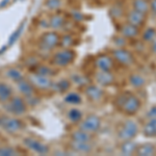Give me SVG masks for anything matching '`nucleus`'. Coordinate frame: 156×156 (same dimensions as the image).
I'll return each instance as SVG.
<instances>
[{
	"instance_id": "1",
	"label": "nucleus",
	"mask_w": 156,
	"mask_h": 156,
	"mask_svg": "<svg viewBox=\"0 0 156 156\" xmlns=\"http://www.w3.org/2000/svg\"><path fill=\"white\" fill-rule=\"evenodd\" d=\"M76 58V53L71 48H59L55 50L50 59V65L56 69L67 68Z\"/></svg>"
},
{
	"instance_id": "2",
	"label": "nucleus",
	"mask_w": 156,
	"mask_h": 156,
	"mask_svg": "<svg viewBox=\"0 0 156 156\" xmlns=\"http://www.w3.org/2000/svg\"><path fill=\"white\" fill-rule=\"evenodd\" d=\"M60 34L56 30L45 31L40 36L37 41V48L42 52H51L59 47Z\"/></svg>"
},
{
	"instance_id": "3",
	"label": "nucleus",
	"mask_w": 156,
	"mask_h": 156,
	"mask_svg": "<svg viewBox=\"0 0 156 156\" xmlns=\"http://www.w3.org/2000/svg\"><path fill=\"white\" fill-rule=\"evenodd\" d=\"M3 109L6 114L14 117H21L25 115L28 109V105L21 95H12L11 99L5 103H3Z\"/></svg>"
},
{
	"instance_id": "4",
	"label": "nucleus",
	"mask_w": 156,
	"mask_h": 156,
	"mask_svg": "<svg viewBox=\"0 0 156 156\" xmlns=\"http://www.w3.org/2000/svg\"><path fill=\"white\" fill-rule=\"evenodd\" d=\"M27 79L31 82L37 92H48V90H51L52 87H53L54 81L52 77L37 74L36 72L29 73Z\"/></svg>"
},
{
	"instance_id": "5",
	"label": "nucleus",
	"mask_w": 156,
	"mask_h": 156,
	"mask_svg": "<svg viewBox=\"0 0 156 156\" xmlns=\"http://www.w3.org/2000/svg\"><path fill=\"white\" fill-rule=\"evenodd\" d=\"M23 126V122L18 117H14V115L2 117L1 124H0V127L3 129V131H5L9 134H17V133L21 132Z\"/></svg>"
},
{
	"instance_id": "6",
	"label": "nucleus",
	"mask_w": 156,
	"mask_h": 156,
	"mask_svg": "<svg viewBox=\"0 0 156 156\" xmlns=\"http://www.w3.org/2000/svg\"><path fill=\"white\" fill-rule=\"evenodd\" d=\"M140 100L131 93H125L124 100L121 104L120 110L128 115H133L140 110Z\"/></svg>"
},
{
	"instance_id": "7",
	"label": "nucleus",
	"mask_w": 156,
	"mask_h": 156,
	"mask_svg": "<svg viewBox=\"0 0 156 156\" xmlns=\"http://www.w3.org/2000/svg\"><path fill=\"white\" fill-rule=\"evenodd\" d=\"M78 128L89 133H95L101 128V119L97 115L90 114L85 118H82L78 123Z\"/></svg>"
},
{
	"instance_id": "8",
	"label": "nucleus",
	"mask_w": 156,
	"mask_h": 156,
	"mask_svg": "<svg viewBox=\"0 0 156 156\" xmlns=\"http://www.w3.org/2000/svg\"><path fill=\"white\" fill-rule=\"evenodd\" d=\"M138 133L137 124L132 120H127L123 123L122 127L118 132V136L122 140H129L134 138Z\"/></svg>"
},
{
	"instance_id": "9",
	"label": "nucleus",
	"mask_w": 156,
	"mask_h": 156,
	"mask_svg": "<svg viewBox=\"0 0 156 156\" xmlns=\"http://www.w3.org/2000/svg\"><path fill=\"white\" fill-rule=\"evenodd\" d=\"M23 145L26 149L30 150L40 155H45L49 152V148L47 145L43 144L41 140H37L34 137H26L23 140Z\"/></svg>"
},
{
	"instance_id": "10",
	"label": "nucleus",
	"mask_w": 156,
	"mask_h": 156,
	"mask_svg": "<svg viewBox=\"0 0 156 156\" xmlns=\"http://www.w3.org/2000/svg\"><path fill=\"white\" fill-rule=\"evenodd\" d=\"M112 57H114L120 65H122V66L129 67V66H131V65H133V62H134V57H133L132 53L126 49L117 48V49L112 50Z\"/></svg>"
},
{
	"instance_id": "11",
	"label": "nucleus",
	"mask_w": 156,
	"mask_h": 156,
	"mask_svg": "<svg viewBox=\"0 0 156 156\" xmlns=\"http://www.w3.org/2000/svg\"><path fill=\"white\" fill-rule=\"evenodd\" d=\"M15 84H16L17 90L19 92V95H21L23 98L30 97L32 95H36L37 93V90L34 89V87L32 85L31 82L27 79V77H23L19 81H17Z\"/></svg>"
},
{
	"instance_id": "12",
	"label": "nucleus",
	"mask_w": 156,
	"mask_h": 156,
	"mask_svg": "<svg viewBox=\"0 0 156 156\" xmlns=\"http://www.w3.org/2000/svg\"><path fill=\"white\" fill-rule=\"evenodd\" d=\"M84 94L92 102H98L104 97V90L100 85L87 84L84 87Z\"/></svg>"
},
{
	"instance_id": "13",
	"label": "nucleus",
	"mask_w": 156,
	"mask_h": 156,
	"mask_svg": "<svg viewBox=\"0 0 156 156\" xmlns=\"http://www.w3.org/2000/svg\"><path fill=\"white\" fill-rule=\"evenodd\" d=\"M95 80L100 87H110L115 83V77L112 71L98 70V72H96V74H95Z\"/></svg>"
},
{
	"instance_id": "14",
	"label": "nucleus",
	"mask_w": 156,
	"mask_h": 156,
	"mask_svg": "<svg viewBox=\"0 0 156 156\" xmlns=\"http://www.w3.org/2000/svg\"><path fill=\"white\" fill-rule=\"evenodd\" d=\"M48 27L52 30H60L67 25V18L60 12H53L48 18Z\"/></svg>"
},
{
	"instance_id": "15",
	"label": "nucleus",
	"mask_w": 156,
	"mask_h": 156,
	"mask_svg": "<svg viewBox=\"0 0 156 156\" xmlns=\"http://www.w3.org/2000/svg\"><path fill=\"white\" fill-rule=\"evenodd\" d=\"M95 66L98 70L102 71H112V68L115 67V62L110 56L105 54H101L96 57L95 59Z\"/></svg>"
},
{
	"instance_id": "16",
	"label": "nucleus",
	"mask_w": 156,
	"mask_h": 156,
	"mask_svg": "<svg viewBox=\"0 0 156 156\" xmlns=\"http://www.w3.org/2000/svg\"><path fill=\"white\" fill-rule=\"evenodd\" d=\"M70 148L76 153L80 154H87L93 151V145L90 142H72L70 144Z\"/></svg>"
},
{
	"instance_id": "17",
	"label": "nucleus",
	"mask_w": 156,
	"mask_h": 156,
	"mask_svg": "<svg viewBox=\"0 0 156 156\" xmlns=\"http://www.w3.org/2000/svg\"><path fill=\"white\" fill-rule=\"evenodd\" d=\"M127 21H128V23L134 25V26H136V27H140V26H142V25H144V23H145L146 15L142 14V12H138L133 9V11L128 12Z\"/></svg>"
},
{
	"instance_id": "18",
	"label": "nucleus",
	"mask_w": 156,
	"mask_h": 156,
	"mask_svg": "<svg viewBox=\"0 0 156 156\" xmlns=\"http://www.w3.org/2000/svg\"><path fill=\"white\" fill-rule=\"evenodd\" d=\"M120 32L122 34V37H124L125 39H133V37H136L140 34L138 31V27L134 26V25L127 23L123 24L122 27L120 29Z\"/></svg>"
},
{
	"instance_id": "19",
	"label": "nucleus",
	"mask_w": 156,
	"mask_h": 156,
	"mask_svg": "<svg viewBox=\"0 0 156 156\" xmlns=\"http://www.w3.org/2000/svg\"><path fill=\"white\" fill-rule=\"evenodd\" d=\"M70 138H71L72 142H90L93 140V135L92 133H89L78 128L77 130H74V131L71 132Z\"/></svg>"
},
{
	"instance_id": "20",
	"label": "nucleus",
	"mask_w": 156,
	"mask_h": 156,
	"mask_svg": "<svg viewBox=\"0 0 156 156\" xmlns=\"http://www.w3.org/2000/svg\"><path fill=\"white\" fill-rule=\"evenodd\" d=\"M14 95V90L9 83L4 81H0V103H5L9 101Z\"/></svg>"
},
{
	"instance_id": "21",
	"label": "nucleus",
	"mask_w": 156,
	"mask_h": 156,
	"mask_svg": "<svg viewBox=\"0 0 156 156\" xmlns=\"http://www.w3.org/2000/svg\"><path fill=\"white\" fill-rule=\"evenodd\" d=\"M156 152V149L153 144H150V143H146V144H143L140 146H137L136 149V155L140 156H152L154 155Z\"/></svg>"
},
{
	"instance_id": "22",
	"label": "nucleus",
	"mask_w": 156,
	"mask_h": 156,
	"mask_svg": "<svg viewBox=\"0 0 156 156\" xmlns=\"http://www.w3.org/2000/svg\"><path fill=\"white\" fill-rule=\"evenodd\" d=\"M5 77L7 78V79L11 80V81L16 83L17 81H19L20 79H22V78L24 77V75H23V73H22L21 70L18 69V68L11 67L5 71Z\"/></svg>"
},
{
	"instance_id": "23",
	"label": "nucleus",
	"mask_w": 156,
	"mask_h": 156,
	"mask_svg": "<svg viewBox=\"0 0 156 156\" xmlns=\"http://www.w3.org/2000/svg\"><path fill=\"white\" fill-rule=\"evenodd\" d=\"M123 144L121 146V153L123 155H132L133 153L136 152L137 145L134 142H132V140H123Z\"/></svg>"
},
{
	"instance_id": "24",
	"label": "nucleus",
	"mask_w": 156,
	"mask_h": 156,
	"mask_svg": "<svg viewBox=\"0 0 156 156\" xmlns=\"http://www.w3.org/2000/svg\"><path fill=\"white\" fill-rule=\"evenodd\" d=\"M37 73V74H41V75H45V76H49L52 77L53 75L56 74V68H54L53 66H46V65H37V68L34 69V71Z\"/></svg>"
},
{
	"instance_id": "25",
	"label": "nucleus",
	"mask_w": 156,
	"mask_h": 156,
	"mask_svg": "<svg viewBox=\"0 0 156 156\" xmlns=\"http://www.w3.org/2000/svg\"><path fill=\"white\" fill-rule=\"evenodd\" d=\"M67 118L70 122L74 123V124H78V123L81 121L82 118H83V115H82L81 110H79L78 108L73 107V108H71V109L68 110Z\"/></svg>"
},
{
	"instance_id": "26",
	"label": "nucleus",
	"mask_w": 156,
	"mask_h": 156,
	"mask_svg": "<svg viewBox=\"0 0 156 156\" xmlns=\"http://www.w3.org/2000/svg\"><path fill=\"white\" fill-rule=\"evenodd\" d=\"M133 9L146 15L150 9V4L147 0H134L133 1Z\"/></svg>"
},
{
	"instance_id": "27",
	"label": "nucleus",
	"mask_w": 156,
	"mask_h": 156,
	"mask_svg": "<svg viewBox=\"0 0 156 156\" xmlns=\"http://www.w3.org/2000/svg\"><path fill=\"white\" fill-rule=\"evenodd\" d=\"M71 87V80L69 79H60L57 82H54L52 90H55L58 93H66Z\"/></svg>"
},
{
	"instance_id": "28",
	"label": "nucleus",
	"mask_w": 156,
	"mask_h": 156,
	"mask_svg": "<svg viewBox=\"0 0 156 156\" xmlns=\"http://www.w3.org/2000/svg\"><path fill=\"white\" fill-rule=\"evenodd\" d=\"M74 37L71 36V34H64V36H60V40H59V48H71V47L74 45Z\"/></svg>"
},
{
	"instance_id": "29",
	"label": "nucleus",
	"mask_w": 156,
	"mask_h": 156,
	"mask_svg": "<svg viewBox=\"0 0 156 156\" xmlns=\"http://www.w3.org/2000/svg\"><path fill=\"white\" fill-rule=\"evenodd\" d=\"M81 96H80L78 93H69V94L66 95L65 97V102H67L68 104H71V105H77L81 102Z\"/></svg>"
},
{
	"instance_id": "30",
	"label": "nucleus",
	"mask_w": 156,
	"mask_h": 156,
	"mask_svg": "<svg viewBox=\"0 0 156 156\" xmlns=\"http://www.w3.org/2000/svg\"><path fill=\"white\" fill-rule=\"evenodd\" d=\"M129 81H130V84L134 87H144L146 83L145 78L138 74L131 75V76L129 77Z\"/></svg>"
},
{
	"instance_id": "31",
	"label": "nucleus",
	"mask_w": 156,
	"mask_h": 156,
	"mask_svg": "<svg viewBox=\"0 0 156 156\" xmlns=\"http://www.w3.org/2000/svg\"><path fill=\"white\" fill-rule=\"evenodd\" d=\"M143 133L144 135L148 137H152L155 136V125H154V121L153 119H151L149 122L146 123V125L143 128Z\"/></svg>"
},
{
	"instance_id": "32",
	"label": "nucleus",
	"mask_w": 156,
	"mask_h": 156,
	"mask_svg": "<svg viewBox=\"0 0 156 156\" xmlns=\"http://www.w3.org/2000/svg\"><path fill=\"white\" fill-rule=\"evenodd\" d=\"M45 6L51 12H57L62 6V0H46Z\"/></svg>"
},
{
	"instance_id": "33",
	"label": "nucleus",
	"mask_w": 156,
	"mask_h": 156,
	"mask_svg": "<svg viewBox=\"0 0 156 156\" xmlns=\"http://www.w3.org/2000/svg\"><path fill=\"white\" fill-rule=\"evenodd\" d=\"M18 154V151L11 146H0V156H12Z\"/></svg>"
},
{
	"instance_id": "34",
	"label": "nucleus",
	"mask_w": 156,
	"mask_h": 156,
	"mask_svg": "<svg viewBox=\"0 0 156 156\" xmlns=\"http://www.w3.org/2000/svg\"><path fill=\"white\" fill-rule=\"evenodd\" d=\"M156 36V31L154 28H148L147 30H145L144 34H143V40L146 42H150L153 41L154 37Z\"/></svg>"
},
{
	"instance_id": "35",
	"label": "nucleus",
	"mask_w": 156,
	"mask_h": 156,
	"mask_svg": "<svg viewBox=\"0 0 156 156\" xmlns=\"http://www.w3.org/2000/svg\"><path fill=\"white\" fill-rule=\"evenodd\" d=\"M71 81L74 82V83H76L77 85H83V87L87 85V80H85V77L82 76V75H79V74L72 75Z\"/></svg>"
},
{
	"instance_id": "36",
	"label": "nucleus",
	"mask_w": 156,
	"mask_h": 156,
	"mask_svg": "<svg viewBox=\"0 0 156 156\" xmlns=\"http://www.w3.org/2000/svg\"><path fill=\"white\" fill-rule=\"evenodd\" d=\"M110 16L112 17V18H117L119 19L121 17L123 16V14H124V12H123V9L119 5H115V6H112V9H110Z\"/></svg>"
},
{
	"instance_id": "37",
	"label": "nucleus",
	"mask_w": 156,
	"mask_h": 156,
	"mask_svg": "<svg viewBox=\"0 0 156 156\" xmlns=\"http://www.w3.org/2000/svg\"><path fill=\"white\" fill-rule=\"evenodd\" d=\"M115 44L117 45V47H123L125 44H126V39H125L124 37H117V39L115 40Z\"/></svg>"
},
{
	"instance_id": "38",
	"label": "nucleus",
	"mask_w": 156,
	"mask_h": 156,
	"mask_svg": "<svg viewBox=\"0 0 156 156\" xmlns=\"http://www.w3.org/2000/svg\"><path fill=\"white\" fill-rule=\"evenodd\" d=\"M147 117L149 118V119H156V105L155 106H153L149 112H147Z\"/></svg>"
},
{
	"instance_id": "39",
	"label": "nucleus",
	"mask_w": 156,
	"mask_h": 156,
	"mask_svg": "<svg viewBox=\"0 0 156 156\" xmlns=\"http://www.w3.org/2000/svg\"><path fill=\"white\" fill-rule=\"evenodd\" d=\"M150 9L152 11L154 14H156V0H152L150 3Z\"/></svg>"
},
{
	"instance_id": "40",
	"label": "nucleus",
	"mask_w": 156,
	"mask_h": 156,
	"mask_svg": "<svg viewBox=\"0 0 156 156\" xmlns=\"http://www.w3.org/2000/svg\"><path fill=\"white\" fill-rule=\"evenodd\" d=\"M151 50H152L153 53L156 54V40H154L152 43V45H151Z\"/></svg>"
},
{
	"instance_id": "41",
	"label": "nucleus",
	"mask_w": 156,
	"mask_h": 156,
	"mask_svg": "<svg viewBox=\"0 0 156 156\" xmlns=\"http://www.w3.org/2000/svg\"><path fill=\"white\" fill-rule=\"evenodd\" d=\"M154 121V125H155V136H156V119H153Z\"/></svg>"
},
{
	"instance_id": "42",
	"label": "nucleus",
	"mask_w": 156,
	"mask_h": 156,
	"mask_svg": "<svg viewBox=\"0 0 156 156\" xmlns=\"http://www.w3.org/2000/svg\"><path fill=\"white\" fill-rule=\"evenodd\" d=\"M1 119H2V117L0 115V124H1Z\"/></svg>"
}]
</instances>
